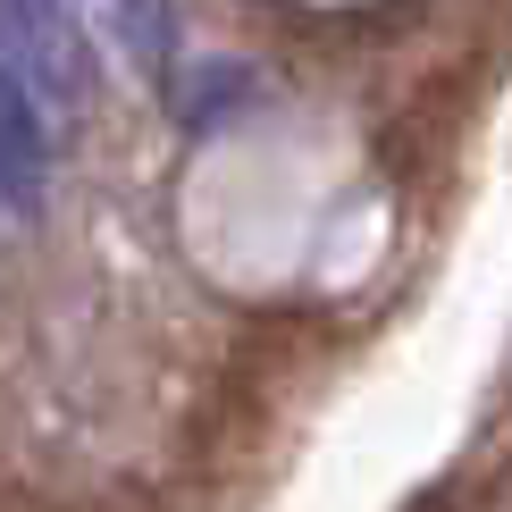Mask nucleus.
<instances>
[{"label":"nucleus","instance_id":"obj_1","mask_svg":"<svg viewBox=\"0 0 512 512\" xmlns=\"http://www.w3.org/2000/svg\"><path fill=\"white\" fill-rule=\"evenodd\" d=\"M9 68L59 110H84L93 93V51L76 34V0H9Z\"/></svg>","mask_w":512,"mask_h":512},{"label":"nucleus","instance_id":"obj_2","mask_svg":"<svg viewBox=\"0 0 512 512\" xmlns=\"http://www.w3.org/2000/svg\"><path fill=\"white\" fill-rule=\"evenodd\" d=\"M42 168H51V101L26 76H0V177H9V219H34Z\"/></svg>","mask_w":512,"mask_h":512},{"label":"nucleus","instance_id":"obj_3","mask_svg":"<svg viewBox=\"0 0 512 512\" xmlns=\"http://www.w3.org/2000/svg\"><path fill=\"white\" fill-rule=\"evenodd\" d=\"M101 34L126 51V68L168 84V59H177V17L160 0H101Z\"/></svg>","mask_w":512,"mask_h":512},{"label":"nucleus","instance_id":"obj_4","mask_svg":"<svg viewBox=\"0 0 512 512\" xmlns=\"http://www.w3.org/2000/svg\"><path fill=\"white\" fill-rule=\"evenodd\" d=\"M261 101V76L236 68V59H210V68H185L177 84V118L194 126V135H210V126H227L236 110H252Z\"/></svg>","mask_w":512,"mask_h":512}]
</instances>
